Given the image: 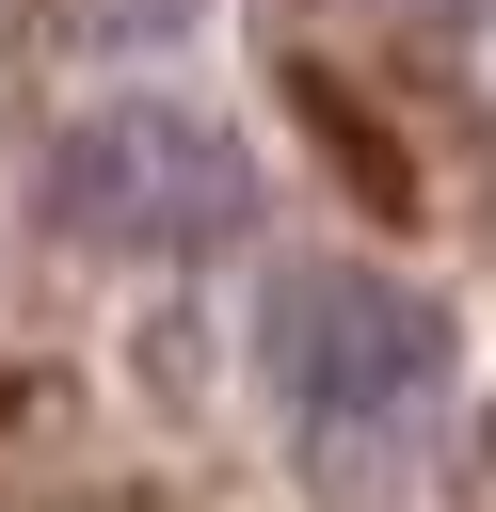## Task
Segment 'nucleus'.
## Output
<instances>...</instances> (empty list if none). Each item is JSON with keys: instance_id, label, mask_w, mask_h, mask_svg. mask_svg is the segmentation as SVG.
<instances>
[{"instance_id": "1", "label": "nucleus", "mask_w": 496, "mask_h": 512, "mask_svg": "<svg viewBox=\"0 0 496 512\" xmlns=\"http://www.w3.org/2000/svg\"><path fill=\"white\" fill-rule=\"evenodd\" d=\"M256 368H272V400L304 416L320 464H400L416 416L448 400V320L384 272H288L272 320H256Z\"/></svg>"}, {"instance_id": "2", "label": "nucleus", "mask_w": 496, "mask_h": 512, "mask_svg": "<svg viewBox=\"0 0 496 512\" xmlns=\"http://www.w3.org/2000/svg\"><path fill=\"white\" fill-rule=\"evenodd\" d=\"M240 208H256L240 144H224L208 112H160V96L80 112V128L48 144V224H80V240H112V256H208V240H240Z\"/></svg>"}, {"instance_id": "3", "label": "nucleus", "mask_w": 496, "mask_h": 512, "mask_svg": "<svg viewBox=\"0 0 496 512\" xmlns=\"http://www.w3.org/2000/svg\"><path fill=\"white\" fill-rule=\"evenodd\" d=\"M48 16H64L80 48H160V32H192L208 0H48Z\"/></svg>"}]
</instances>
